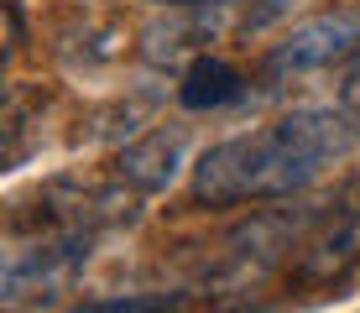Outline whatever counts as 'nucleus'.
<instances>
[{
	"label": "nucleus",
	"instance_id": "nucleus-8",
	"mask_svg": "<svg viewBox=\"0 0 360 313\" xmlns=\"http://www.w3.org/2000/svg\"><path fill=\"white\" fill-rule=\"evenodd\" d=\"M183 298L172 293H126V298H94V303H79L68 313H178Z\"/></svg>",
	"mask_w": 360,
	"mask_h": 313
},
{
	"label": "nucleus",
	"instance_id": "nucleus-3",
	"mask_svg": "<svg viewBox=\"0 0 360 313\" xmlns=\"http://www.w3.org/2000/svg\"><path fill=\"white\" fill-rule=\"evenodd\" d=\"M360 272V183L340 188L334 204L308 219L297 256L288 261V277L297 287H340Z\"/></svg>",
	"mask_w": 360,
	"mask_h": 313
},
{
	"label": "nucleus",
	"instance_id": "nucleus-2",
	"mask_svg": "<svg viewBox=\"0 0 360 313\" xmlns=\"http://www.w3.org/2000/svg\"><path fill=\"white\" fill-rule=\"evenodd\" d=\"M141 215V193L126 188L120 178H53L32 198H16L11 209V230L16 235H73L89 230L99 235L105 224H131Z\"/></svg>",
	"mask_w": 360,
	"mask_h": 313
},
{
	"label": "nucleus",
	"instance_id": "nucleus-11",
	"mask_svg": "<svg viewBox=\"0 0 360 313\" xmlns=\"http://www.w3.org/2000/svg\"><path fill=\"white\" fill-rule=\"evenodd\" d=\"M167 6H225V0H167Z\"/></svg>",
	"mask_w": 360,
	"mask_h": 313
},
{
	"label": "nucleus",
	"instance_id": "nucleus-5",
	"mask_svg": "<svg viewBox=\"0 0 360 313\" xmlns=\"http://www.w3.org/2000/svg\"><path fill=\"white\" fill-rule=\"evenodd\" d=\"M355 53H360V11L340 6V11L297 21V27L266 53V73L271 79H297V73L334 68V63H345Z\"/></svg>",
	"mask_w": 360,
	"mask_h": 313
},
{
	"label": "nucleus",
	"instance_id": "nucleus-7",
	"mask_svg": "<svg viewBox=\"0 0 360 313\" xmlns=\"http://www.w3.org/2000/svg\"><path fill=\"white\" fill-rule=\"evenodd\" d=\"M178 99H183V110H225L235 99H245V73L235 68V63H225V58L198 53L188 68H183Z\"/></svg>",
	"mask_w": 360,
	"mask_h": 313
},
{
	"label": "nucleus",
	"instance_id": "nucleus-9",
	"mask_svg": "<svg viewBox=\"0 0 360 313\" xmlns=\"http://www.w3.org/2000/svg\"><path fill=\"white\" fill-rule=\"evenodd\" d=\"M340 105L360 115V53H355V68L345 73V84H340Z\"/></svg>",
	"mask_w": 360,
	"mask_h": 313
},
{
	"label": "nucleus",
	"instance_id": "nucleus-6",
	"mask_svg": "<svg viewBox=\"0 0 360 313\" xmlns=\"http://www.w3.org/2000/svg\"><path fill=\"white\" fill-rule=\"evenodd\" d=\"M183 157H188V131L183 125H157V131L136 136L131 146H120L115 157V178L136 188V193H167L183 172Z\"/></svg>",
	"mask_w": 360,
	"mask_h": 313
},
{
	"label": "nucleus",
	"instance_id": "nucleus-1",
	"mask_svg": "<svg viewBox=\"0 0 360 313\" xmlns=\"http://www.w3.org/2000/svg\"><path fill=\"white\" fill-rule=\"evenodd\" d=\"M360 146L355 110H292V115L262 125V131L214 141L193 162L188 193L193 204L235 209V204H271L292 198L308 183H319L334 162H345Z\"/></svg>",
	"mask_w": 360,
	"mask_h": 313
},
{
	"label": "nucleus",
	"instance_id": "nucleus-10",
	"mask_svg": "<svg viewBox=\"0 0 360 313\" xmlns=\"http://www.w3.org/2000/svg\"><path fill=\"white\" fill-rule=\"evenodd\" d=\"M214 313H262V308H251V303H225V308H214Z\"/></svg>",
	"mask_w": 360,
	"mask_h": 313
},
{
	"label": "nucleus",
	"instance_id": "nucleus-4",
	"mask_svg": "<svg viewBox=\"0 0 360 313\" xmlns=\"http://www.w3.org/2000/svg\"><path fill=\"white\" fill-rule=\"evenodd\" d=\"M89 256H94V235L89 230L37 235L32 245H21V250H11V256H6L0 303H6V308H27V303H42V298L68 293V287L84 277Z\"/></svg>",
	"mask_w": 360,
	"mask_h": 313
}]
</instances>
